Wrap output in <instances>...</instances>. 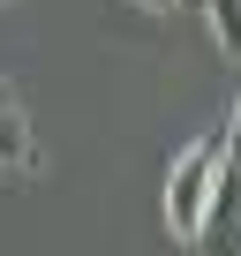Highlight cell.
Returning <instances> with one entry per match:
<instances>
[{
  "instance_id": "1",
  "label": "cell",
  "mask_w": 241,
  "mask_h": 256,
  "mask_svg": "<svg viewBox=\"0 0 241 256\" xmlns=\"http://www.w3.org/2000/svg\"><path fill=\"white\" fill-rule=\"evenodd\" d=\"M211 188H218V136L188 144V151L166 166V226H174V241H188V248H196L204 211H211Z\"/></svg>"
},
{
  "instance_id": "2",
  "label": "cell",
  "mask_w": 241,
  "mask_h": 256,
  "mask_svg": "<svg viewBox=\"0 0 241 256\" xmlns=\"http://www.w3.org/2000/svg\"><path fill=\"white\" fill-rule=\"evenodd\" d=\"M0 174L8 181H30L38 174V128H30V106L0 83Z\"/></svg>"
},
{
  "instance_id": "3",
  "label": "cell",
  "mask_w": 241,
  "mask_h": 256,
  "mask_svg": "<svg viewBox=\"0 0 241 256\" xmlns=\"http://www.w3.org/2000/svg\"><path fill=\"white\" fill-rule=\"evenodd\" d=\"M196 8H204V23H211L218 53H241V0H196Z\"/></svg>"
},
{
  "instance_id": "4",
  "label": "cell",
  "mask_w": 241,
  "mask_h": 256,
  "mask_svg": "<svg viewBox=\"0 0 241 256\" xmlns=\"http://www.w3.org/2000/svg\"><path fill=\"white\" fill-rule=\"evenodd\" d=\"M128 8H144V16H181V8H196V0H128Z\"/></svg>"
}]
</instances>
